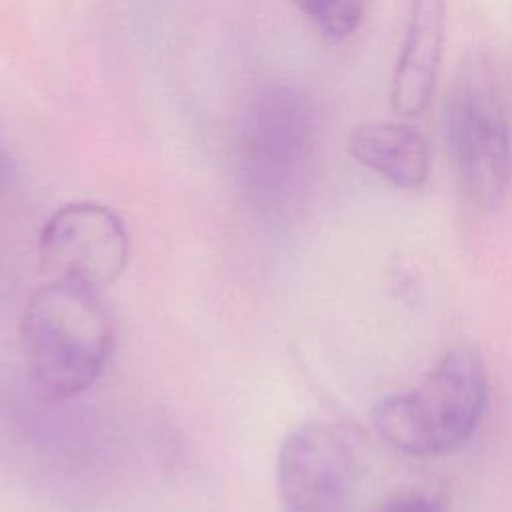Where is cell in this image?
I'll return each mask as SVG.
<instances>
[{"label": "cell", "instance_id": "6da1fadb", "mask_svg": "<svg viewBox=\"0 0 512 512\" xmlns=\"http://www.w3.org/2000/svg\"><path fill=\"white\" fill-rule=\"evenodd\" d=\"M22 340L34 390L44 402L62 404L100 378L114 324L98 290L48 280L26 302Z\"/></svg>", "mask_w": 512, "mask_h": 512}, {"label": "cell", "instance_id": "7a4b0ae2", "mask_svg": "<svg viewBox=\"0 0 512 512\" xmlns=\"http://www.w3.org/2000/svg\"><path fill=\"white\" fill-rule=\"evenodd\" d=\"M488 400L480 354L454 346L410 390L380 398L370 412L376 436L408 456H442L476 434Z\"/></svg>", "mask_w": 512, "mask_h": 512}, {"label": "cell", "instance_id": "3957f363", "mask_svg": "<svg viewBox=\"0 0 512 512\" xmlns=\"http://www.w3.org/2000/svg\"><path fill=\"white\" fill-rule=\"evenodd\" d=\"M316 154V120L292 88L264 90L242 126L236 174L252 208L264 218L290 216L310 182Z\"/></svg>", "mask_w": 512, "mask_h": 512}, {"label": "cell", "instance_id": "277c9868", "mask_svg": "<svg viewBox=\"0 0 512 512\" xmlns=\"http://www.w3.org/2000/svg\"><path fill=\"white\" fill-rule=\"evenodd\" d=\"M444 130L464 196L476 208H496L512 182V128L498 78L482 52H468L454 72Z\"/></svg>", "mask_w": 512, "mask_h": 512}, {"label": "cell", "instance_id": "5b68a950", "mask_svg": "<svg viewBox=\"0 0 512 512\" xmlns=\"http://www.w3.org/2000/svg\"><path fill=\"white\" fill-rule=\"evenodd\" d=\"M360 476V436L344 422H306L280 442L276 486L282 512H354Z\"/></svg>", "mask_w": 512, "mask_h": 512}, {"label": "cell", "instance_id": "8992f818", "mask_svg": "<svg viewBox=\"0 0 512 512\" xmlns=\"http://www.w3.org/2000/svg\"><path fill=\"white\" fill-rule=\"evenodd\" d=\"M38 258L50 280L100 290L124 272L130 238L122 218L98 202H70L44 222Z\"/></svg>", "mask_w": 512, "mask_h": 512}, {"label": "cell", "instance_id": "52a82bcc", "mask_svg": "<svg viewBox=\"0 0 512 512\" xmlns=\"http://www.w3.org/2000/svg\"><path fill=\"white\" fill-rule=\"evenodd\" d=\"M444 18V0H410L406 34L390 82L394 112L416 116L428 106L440 68Z\"/></svg>", "mask_w": 512, "mask_h": 512}, {"label": "cell", "instance_id": "ba28073f", "mask_svg": "<svg viewBox=\"0 0 512 512\" xmlns=\"http://www.w3.org/2000/svg\"><path fill=\"white\" fill-rule=\"evenodd\" d=\"M348 154L398 188L416 190L430 176L426 138L400 122L370 120L358 124L348 136Z\"/></svg>", "mask_w": 512, "mask_h": 512}, {"label": "cell", "instance_id": "9c48e42d", "mask_svg": "<svg viewBox=\"0 0 512 512\" xmlns=\"http://www.w3.org/2000/svg\"><path fill=\"white\" fill-rule=\"evenodd\" d=\"M328 40L352 36L366 12V0H290Z\"/></svg>", "mask_w": 512, "mask_h": 512}, {"label": "cell", "instance_id": "30bf717a", "mask_svg": "<svg viewBox=\"0 0 512 512\" xmlns=\"http://www.w3.org/2000/svg\"><path fill=\"white\" fill-rule=\"evenodd\" d=\"M376 512H444V506L426 492L404 490L388 496Z\"/></svg>", "mask_w": 512, "mask_h": 512}, {"label": "cell", "instance_id": "8fae6325", "mask_svg": "<svg viewBox=\"0 0 512 512\" xmlns=\"http://www.w3.org/2000/svg\"><path fill=\"white\" fill-rule=\"evenodd\" d=\"M10 176H12V158L6 150V146L0 142V188L8 182Z\"/></svg>", "mask_w": 512, "mask_h": 512}]
</instances>
